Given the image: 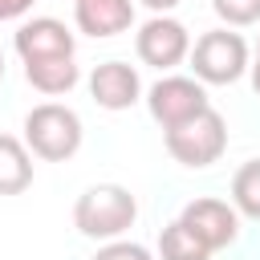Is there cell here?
I'll return each mask as SVG.
<instances>
[{"label":"cell","mask_w":260,"mask_h":260,"mask_svg":"<svg viewBox=\"0 0 260 260\" xmlns=\"http://www.w3.org/2000/svg\"><path fill=\"white\" fill-rule=\"evenodd\" d=\"M93 260H154V256H150L142 244H134V240H110V244L98 248Z\"/></svg>","instance_id":"obj_16"},{"label":"cell","mask_w":260,"mask_h":260,"mask_svg":"<svg viewBox=\"0 0 260 260\" xmlns=\"http://www.w3.org/2000/svg\"><path fill=\"white\" fill-rule=\"evenodd\" d=\"M32 4H37V0H0V20H16V16H24Z\"/></svg>","instance_id":"obj_17"},{"label":"cell","mask_w":260,"mask_h":260,"mask_svg":"<svg viewBox=\"0 0 260 260\" xmlns=\"http://www.w3.org/2000/svg\"><path fill=\"white\" fill-rule=\"evenodd\" d=\"M158 256H162V260H211V252L191 236V228H187L183 219H175V223L162 228V236H158Z\"/></svg>","instance_id":"obj_13"},{"label":"cell","mask_w":260,"mask_h":260,"mask_svg":"<svg viewBox=\"0 0 260 260\" xmlns=\"http://www.w3.org/2000/svg\"><path fill=\"white\" fill-rule=\"evenodd\" d=\"M138 219V199L122 187V183H98L85 187L73 203V223L81 236L89 240H122V232H130Z\"/></svg>","instance_id":"obj_1"},{"label":"cell","mask_w":260,"mask_h":260,"mask_svg":"<svg viewBox=\"0 0 260 260\" xmlns=\"http://www.w3.org/2000/svg\"><path fill=\"white\" fill-rule=\"evenodd\" d=\"M89 98H93L102 110H130V106L142 98L138 69L126 65V61H102V65L89 73Z\"/></svg>","instance_id":"obj_9"},{"label":"cell","mask_w":260,"mask_h":260,"mask_svg":"<svg viewBox=\"0 0 260 260\" xmlns=\"http://www.w3.org/2000/svg\"><path fill=\"white\" fill-rule=\"evenodd\" d=\"M248 73H252V89L260 93V41H256V57L248 61Z\"/></svg>","instance_id":"obj_19"},{"label":"cell","mask_w":260,"mask_h":260,"mask_svg":"<svg viewBox=\"0 0 260 260\" xmlns=\"http://www.w3.org/2000/svg\"><path fill=\"white\" fill-rule=\"evenodd\" d=\"M134 49H138V61L142 65H154V69H175L179 61H187L191 53V32L183 20L175 16H150L138 37H134Z\"/></svg>","instance_id":"obj_6"},{"label":"cell","mask_w":260,"mask_h":260,"mask_svg":"<svg viewBox=\"0 0 260 260\" xmlns=\"http://www.w3.org/2000/svg\"><path fill=\"white\" fill-rule=\"evenodd\" d=\"M0 81H4V49H0Z\"/></svg>","instance_id":"obj_20"},{"label":"cell","mask_w":260,"mask_h":260,"mask_svg":"<svg viewBox=\"0 0 260 260\" xmlns=\"http://www.w3.org/2000/svg\"><path fill=\"white\" fill-rule=\"evenodd\" d=\"M179 219L191 228V236H195L207 252H219V248L236 244V236H240V211H236L228 199H215V195L191 199Z\"/></svg>","instance_id":"obj_7"},{"label":"cell","mask_w":260,"mask_h":260,"mask_svg":"<svg viewBox=\"0 0 260 260\" xmlns=\"http://www.w3.org/2000/svg\"><path fill=\"white\" fill-rule=\"evenodd\" d=\"M12 45H16V53H20L24 65H37V61H69L73 49H77L73 32L57 16H32V20H24L16 28V41Z\"/></svg>","instance_id":"obj_8"},{"label":"cell","mask_w":260,"mask_h":260,"mask_svg":"<svg viewBox=\"0 0 260 260\" xmlns=\"http://www.w3.org/2000/svg\"><path fill=\"white\" fill-rule=\"evenodd\" d=\"M73 20L85 37H118L134 24V0H73Z\"/></svg>","instance_id":"obj_10"},{"label":"cell","mask_w":260,"mask_h":260,"mask_svg":"<svg viewBox=\"0 0 260 260\" xmlns=\"http://www.w3.org/2000/svg\"><path fill=\"white\" fill-rule=\"evenodd\" d=\"M24 77H28V85L32 89H41V93H49V98H57V93H69L73 85H77V65H73V57L69 61H37V65H24Z\"/></svg>","instance_id":"obj_12"},{"label":"cell","mask_w":260,"mask_h":260,"mask_svg":"<svg viewBox=\"0 0 260 260\" xmlns=\"http://www.w3.org/2000/svg\"><path fill=\"white\" fill-rule=\"evenodd\" d=\"M32 187V154L16 134H0V195H20Z\"/></svg>","instance_id":"obj_11"},{"label":"cell","mask_w":260,"mask_h":260,"mask_svg":"<svg viewBox=\"0 0 260 260\" xmlns=\"http://www.w3.org/2000/svg\"><path fill=\"white\" fill-rule=\"evenodd\" d=\"M187 61H191V73L199 85H232L248 73V41L240 32L211 28L191 45Z\"/></svg>","instance_id":"obj_4"},{"label":"cell","mask_w":260,"mask_h":260,"mask_svg":"<svg viewBox=\"0 0 260 260\" xmlns=\"http://www.w3.org/2000/svg\"><path fill=\"white\" fill-rule=\"evenodd\" d=\"M211 8L232 28H248V24L260 20V0H211Z\"/></svg>","instance_id":"obj_15"},{"label":"cell","mask_w":260,"mask_h":260,"mask_svg":"<svg viewBox=\"0 0 260 260\" xmlns=\"http://www.w3.org/2000/svg\"><path fill=\"white\" fill-rule=\"evenodd\" d=\"M138 4H146L154 16H167L171 8H179V0H138Z\"/></svg>","instance_id":"obj_18"},{"label":"cell","mask_w":260,"mask_h":260,"mask_svg":"<svg viewBox=\"0 0 260 260\" xmlns=\"http://www.w3.org/2000/svg\"><path fill=\"white\" fill-rule=\"evenodd\" d=\"M162 142H167V154H171L175 162H183V167L199 171V167L219 162V154L228 150V122H223V114H219V110H211V106H207V110H203V114H195L191 122L162 130Z\"/></svg>","instance_id":"obj_3"},{"label":"cell","mask_w":260,"mask_h":260,"mask_svg":"<svg viewBox=\"0 0 260 260\" xmlns=\"http://www.w3.org/2000/svg\"><path fill=\"white\" fill-rule=\"evenodd\" d=\"M81 118L61 102H41L24 114V146L45 162H65L81 150Z\"/></svg>","instance_id":"obj_2"},{"label":"cell","mask_w":260,"mask_h":260,"mask_svg":"<svg viewBox=\"0 0 260 260\" xmlns=\"http://www.w3.org/2000/svg\"><path fill=\"white\" fill-rule=\"evenodd\" d=\"M232 207L248 219H260V158L244 162L232 175Z\"/></svg>","instance_id":"obj_14"},{"label":"cell","mask_w":260,"mask_h":260,"mask_svg":"<svg viewBox=\"0 0 260 260\" xmlns=\"http://www.w3.org/2000/svg\"><path fill=\"white\" fill-rule=\"evenodd\" d=\"M207 106H211V102H207V89H203L195 77H179V73L158 77V81L150 85V93H146V110H150V118H154L162 130L191 122V118L203 114Z\"/></svg>","instance_id":"obj_5"}]
</instances>
